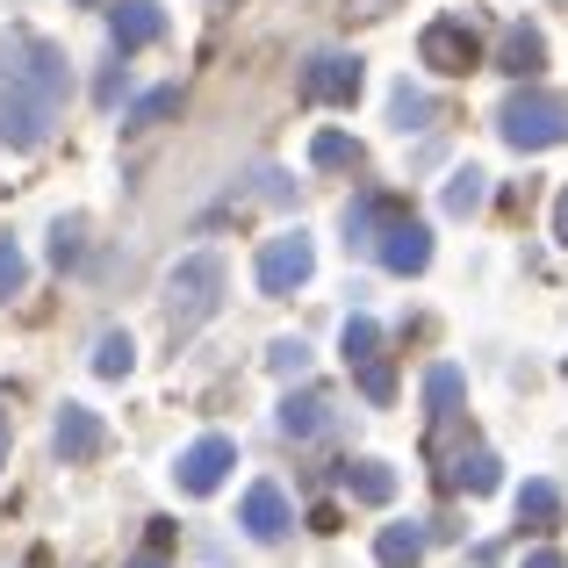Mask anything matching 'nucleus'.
I'll use <instances>...</instances> for the list:
<instances>
[{"mask_svg": "<svg viewBox=\"0 0 568 568\" xmlns=\"http://www.w3.org/2000/svg\"><path fill=\"white\" fill-rule=\"evenodd\" d=\"M526 568H568V561L555 555V547H540V555H526Z\"/></svg>", "mask_w": 568, "mask_h": 568, "instance_id": "31", "label": "nucleus"}, {"mask_svg": "<svg viewBox=\"0 0 568 568\" xmlns=\"http://www.w3.org/2000/svg\"><path fill=\"white\" fill-rule=\"evenodd\" d=\"M80 252H87V223H80V216H58V231H51V260H58V266H80Z\"/></svg>", "mask_w": 568, "mask_h": 568, "instance_id": "27", "label": "nucleus"}, {"mask_svg": "<svg viewBox=\"0 0 568 568\" xmlns=\"http://www.w3.org/2000/svg\"><path fill=\"white\" fill-rule=\"evenodd\" d=\"M65 51L58 43H22V65L8 72V87H0V144L8 152H37L43 138H51L58 109H65Z\"/></svg>", "mask_w": 568, "mask_h": 568, "instance_id": "1", "label": "nucleus"}, {"mask_svg": "<svg viewBox=\"0 0 568 568\" xmlns=\"http://www.w3.org/2000/svg\"><path fill=\"white\" fill-rule=\"evenodd\" d=\"M388 216H396V202H353V209H346V245L375 252V237H382Z\"/></svg>", "mask_w": 568, "mask_h": 568, "instance_id": "23", "label": "nucleus"}, {"mask_svg": "<svg viewBox=\"0 0 568 568\" xmlns=\"http://www.w3.org/2000/svg\"><path fill=\"white\" fill-rule=\"evenodd\" d=\"M497 138L511 152H555V144H568V101L540 94V87H518L497 109Z\"/></svg>", "mask_w": 568, "mask_h": 568, "instance_id": "2", "label": "nucleus"}, {"mask_svg": "<svg viewBox=\"0 0 568 568\" xmlns=\"http://www.w3.org/2000/svg\"><path fill=\"white\" fill-rule=\"evenodd\" d=\"M346 361L361 375V396L367 403H396V375L382 361V324L375 317H346Z\"/></svg>", "mask_w": 568, "mask_h": 568, "instance_id": "7", "label": "nucleus"}, {"mask_svg": "<svg viewBox=\"0 0 568 568\" xmlns=\"http://www.w3.org/2000/svg\"><path fill=\"white\" fill-rule=\"evenodd\" d=\"M375 260L388 266V274H425V266H432V231L396 209V216L382 223V237H375Z\"/></svg>", "mask_w": 568, "mask_h": 568, "instance_id": "9", "label": "nucleus"}, {"mask_svg": "<svg viewBox=\"0 0 568 568\" xmlns=\"http://www.w3.org/2000/svg\"><path fill=\"white\" fill-rule=\"evenodd\" d=\"M497 468H504V460L489 454V446H475V454H460L454 468L439 475V483H446V489H468V497H489V489H497Z\"/></svg>", "mask_w": 568, "mask_h": 568, "instance_id": "16", "label": "nucleus"}, {"mask_svg": "<svg viewBox=\"0 0 568 568\" xmlns=\"http://www.w3.org/2000/svg\"><path fill=\"white\" fill-rule=\"evenodd\" d=\"M540 65H547V37L532 22H511L504 43H497V72H511V80H540Z\"/></svg>", "mask_w": 568, "mask_h": 568, "instance_id": "13", "label": "nucleus"}, {"mask_svg": "<svg viewBox=\"0 0 568 568\" xmlns=\"http://www.w3.org/2000/svg\"><path fill=\"white\" fill-rule=\"evenodd\" d=\"M130 367H138V346H130V332H101V338H94V375H101V382H123Z\"/></svg>", "mask_w": 568, "mask_h": 568, "instance_id": "22", "label": "nucleus"}, {"mask_svg": "<svg viewBox=\"0 0 568 568\" xmlns=\"http://www.w3.org/2000/svg\"><path fill=\"white\" fill-rule=\"evenodd\" d=\"M324 425H332V396H324V388H303V396L281 403V432H288V439H317Z\"/></svg>", "mask_w": 568, "mask_h": 568, "instance_id": "15", "label": "nucleus"}, {"mask_svg": "<svg viewBox=\"0 0 568 568\" xmlns=\"http://www.w3.org/2000/svg\"><path fill=\"white\" fill-rule=\"evenodd\" d=\"M237 526H245L252 540H281V532L295 526V518H288V497H281V483H252V489H245V511H237Z\"/></svg>", "mask_w": 568, "mask_h": 568, "instance_id": "12", "label": "nucleus"}, {"mask_svg": "<svg viewBox=\"0 0 568 568\" xmlns=\"http://www.w3.org/2000/svg\"><path fill=\"white\" fill-rule=\"evenodd\" d=\"M8 446H14V425H8V403H0V468H8Z\"/></svg>", "mask_w": 568, "mask_h": 568, "instance_id": "30", "label": "nucleus"}, {"mask_svg": "<svg viewBox=\"0 0 568 568\" xmlns=\"http://www.w3.org/2000/svg\"><path fill=\"white\" fill-rule=\"evenodd\" d=\"M237 468V439H223V432H202V439L187 446L181 460H173V483L187 489V497H209V489H223V475Z\"/></svg>", "mask_w": 568, "mask_h": 568, "instance_id": "8", "label": "nucleus"}, {"mask_svg": "<svg viewBox=\"0 0 568 568\" xmlns=\"http://www.w3.org/2000/svg\"><path fill=\"white\" fill-rule=\"evenodd\" d=\"M346 8H353V14H388L396 0H346Z\"/></svg>", "mask_w": 568, "mask_h": 568, "instance_id": "32", "label": "nucleus"}, {"mask_svg": "<svg viewBox=\"0 0 568 568\" xmlns=\"http://www.w3.org/2000/svg\"><path fill=\"white\" fill-rule=\"evenodd\" d=\"M338 483H346L353 504H388V497H396V468H388V460H346Z\"/></svg>", "mask_w": 568, "mask_h": 568, "instance_id": "14", "label": "nucleus"}, {"mask_svg": "<svg viewBox=\"0 0 568 568\" xmlns=\"http://www.w3.org/2000/svg\"><path fill=\"white\" fill-rule=\"evenodd\" d=\"M123 568H166V561H159V555H138V561H123Z\"/></svg>", "mask_w": 568, "mask_h": 568, "instance_id": "34", "label": "nucleus"}, {"mask_svg": "<svg viewBox=\"0 0 568 568\" xmlns=\"http://www.w3.org/2000/svg\"><path fill=\"white\" fill-rule=\"evenodd\" d=\"M375 561L382 568H417L425 561V526H382L375 532Z\"/></svg>", "mask_w": 568, "mask_h": 568, "instance_id": "17", "label": "nucleus"}, {"mask_svg": "<svg viewBox=\"0 0 568 568\" xmlns=\"http://www.w3.org/2000/svg\"><path fill=\"white\" fill-rule=\"evenodd\" d=\"M388 123H396L403 138H410V130H425V123H432V94H425V87H410V80H403L396 94H388Z\"/></svg>", "mask_w": 568, "mask_h": 568, "instance_id": "24", "label": "nucleus"}, {"mask_svg": "<svg viewBox=\"0 0 568 568\" xmlns=\"http://www.w3.org/2000/svg\"><path fill=\"white\" fill-rule=\"evenodd\" d=\"M51 446L58 460H94L101 446H109V425H101V410H87V403H65L51 425Z\"/></svg>", "mask_w": 568, "mask_h": 568, "instance_id": "10", "label": "nucleus"}, {"mask_svg": "<svg viewBox=\"0 0 568 568\" xmlns=\"http://www.w3.org/2000/svg\"><path fill=\"white\" fill-rule=\"evenodd\" d=\"M310 166L317 173H353L361 166V144H353L346 130H317V138H310Z\"/></svg>", "mask_w": 568, "mask_h": 568, "instance_id": "19", "label": "nucleus"}, {"mask_svg": "<svg viewBox=\"0 0 568 568\" xmlns=\"http://www.w3.org/2000/svg\"><path fill=\"white\" fill-rule=\"evenodd\" d=\"M555 518H561V489L555 483H526V489H518V526L555 532Z\"/></svg>", "mask_w": 568, "mask_h": 568, "instance_id": "20", "label": "nucleus"}, {"mask_svg": "<svg viewBox=\"0 0 568 568\" xmlns=\"http://www.w3.org/2000/svg\"><path fill=\"white\" fill-rule=\"evenodd\" d=\"M223 303V260L216 252H187L181 266L166 274V317L173 332H194V324H209Z\"/></svg>", "mask_w": 568, "mask_h": 568, "instance_id": "3", "label": "nucleus"}, {"mask_svg": "<svg viewBox=\"0 0 568 568\" xmlns=\"http://www.w3.org/2000/svg\"><path fill=\"white\" fill-rule=\"evenodd\" d=\"M123 80H130V72H123V65H109V72H101V87H94V94H101V101L115 109V94H123Z\"/></svg>", "mask_w": 568, "mask_h": 568, "instance_id": "29", "label": "nucleus"}, {"mask_svg": "<svg viewBox=\"0 0 568 568\" xmlns=\"http://www.w3.org/2000/svg\"><path fill=\"white\" fill-rule=\"evenodd\" d=\"M555 237L568 245V187H561V202H555Z\"/></svg>", "mask_w": 568, "mask_h": 568, "instance_id": "33", "label": "nucleus"}, {"mask_svg": "<svg viewBox=\"0 0 568 568\" xmlns=\"http://www.w3.org/2000/svg\"><path fill=\"white\" fill-rule=\"evenodd\" d=\"M417 58H425L432 72H475L483 65V37H475V22H460V14H439V22H425V37H417Z\"/></svg>", "mask_w": 568, "mask_h": 568, "instance_id": "5", "label": "nucleus"}, {"mask_svg": "<svg viewBox=\"0 0 568 568\" xmlns=\"http://www.w3.org/2000/svg\"><path fill=\"white\" fill-rule=\"evenodd\" d=\"M266 367H274L281 382H303L310 375V346L303 338H274V346H266Z\"/></svg>", "mask_w": 568, "mask_h": 568, "instance_id": "25", "label": "nucleus"}, {"mask_svg": "<svg viewBox=\"0 0 568 568\" xmlns=\"http://www.w3.org/2000/svg\"><path fill=\"white\" fill-rule=\"evenodd\" d=\"M173 109H181V87H152V94L130 109V123H159V115H173Z\"/></svg>", "mask_w": 568, "mask_h": 568, "instance_id": "28", "label": "nucleus"}, {"mask_svg": "<svg viewBox=\"0 0 568 568\" xmlns=\"http://www.w3.org/2000/svg\"><path fill=\"white\" fill-rule=\"evenodd\" d=\"M361 58L353 51H317L303 65V101H324V109H353V101H361Z\"/></svg>", "mask_w": 568, "mask_h": 568, "instance_id": "6", "label": "nucleus"}, {"mask_svg": "<svg viewBox=\"0 0 568 568\" xmlns=\"http://www.w3.org/2000/svg\"><path fill=\"white\" fill-rule=\"evenodd\" d=\"M109 37H115V51H144V43H159L166 37V8L159 0H115L109 8Z\"/></svg>", "mask_w": 568, "mask_h": 568, "instance_id": "11", "label": "nucleus"}, {"mask_svg": "<svg viewBox=\"0 0 568 568\" xmlns=\"http://www.w3.org/2000/svg\"><path fill=\"white\" fill-rule=\"evenodd\" d=\"M22 288H29V260H22V245L0 231V303H8V295H22Z\"/></svg>", "mask_w": 568, "mask_h": 568, "instance_id": "26", "label": "nucleus"}, {"mask_svg": "<svg viewBox=\"0 0 568 568\" xmlns=\"http://www.w3.org/2000/svg\"><path fill=\"white\" fill-rule=\"evenodd\" d=\"M460 396H468V382H460V367H432L425 375V403H432V425H446V417H460Z\"/></svg>", "mask_w": 568, "mask_h": 568, "instance_id": "18", "label": "nucleus"}, {"mask_svg": "<svg viewBox=\"0 0 568 568\" xmlns=\"http://www.w3.org/2000/svg\"><path fill=\"white\" fill-rule=\"evenodd\" d=\"M483 202H489V173L483 166H460L454 181H446V216H475Z\"/></svg>", "mask_w": 568, "mask_h": 568, "instance_id": "21", "label": "nucleus"}, {"mask_svg": "<svg viewBox=\"0 0 568 568\" xmlns=\"http://www.w3.org/2000/svg\"><path fill=\"white\" fill-rule=\"evenodd\" d=\"M310 274H317V245H310V231L266 237L260 260H252V281H260V295H295Z\"/></svg>", "mask_w": 568, "mask_h": 568, "instance_id": "4", "label": "nucleus"}]
</instances>
